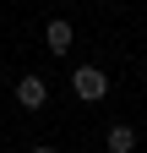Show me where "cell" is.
Listing matches in <instances>:
<instances>
[{
    "instance_id": "7a4b0ae2",
    "label": "cell",
    "mask_w": 147,
    "mask_h": 153,
    "mask_svg": "<svg viewBox=\"0 0 147 153\" xmlns=\"http://www.w3.org/2000/svg\"><path fill=\"white\" fill-rule=\"evenodd\" d=\"M16 104H22V109H44V104H49V82H44L38 71L16 76Z\"/></svg>"
},
{
    "instance_id": "6da1fadb",
    "label": "cell",
    "mask_w": 147,
    "mask_h": 153,
    "mask_svg": "<svg viewBox=\"0 0 147 153\" xmlns=\"http://www.w3.org/2000/svg\"><path fill=\"white\" fill-rule=\"evenodd\" d=\"M71 93H76L82 104H98L104 93H109V71H98V66H76V71H71Z\"/></svg>"
},
{
    "instance_id": "3957f363",
    "label": "cell",
    "mask_w": 147,
    "mask_h": 153,
    "mask_svg": "<svg viewBox=\"0 0 147 153\" xmlns=\"http://www.w3.org/2000/svg\"><path fill=\"white\" fill-rule=\"evenodd\" d=\"M104 148H109V153H136V131L125 126V120L109 126V131H104Z\"/></svg>"
},
{
    "instance_id": "277c9868",
    "label": "cell",
    "mask_w": 147,
    "mask_h": 153,
    "mask_svg": "<svg viewBox=\"0 0 147 153\" xmlns=\"http://www.w3.org/2000/svg\"><path fill=\"white\" fill-rule=\"evenodd\" d=\"M71 38H76V33H71V22H60V16L44 27V44H49V55H65V49H71Z\"/></svg>"
},
{
    "instance_id": "5b68a950",
    "label": "cell",
    "mask_w": 147,
    "mask_h": 153,
    "mask_svg": "<svg viewBox=\"0 0 147 153\" xmlns=\"http://www.w3.org/2000/svg\"><path fill=\"white\" fill-rule=\"evenodd\" d=\"M33 153H54V148H49V142H38V148H33Z\"/></svg>"
}]
</instances>
